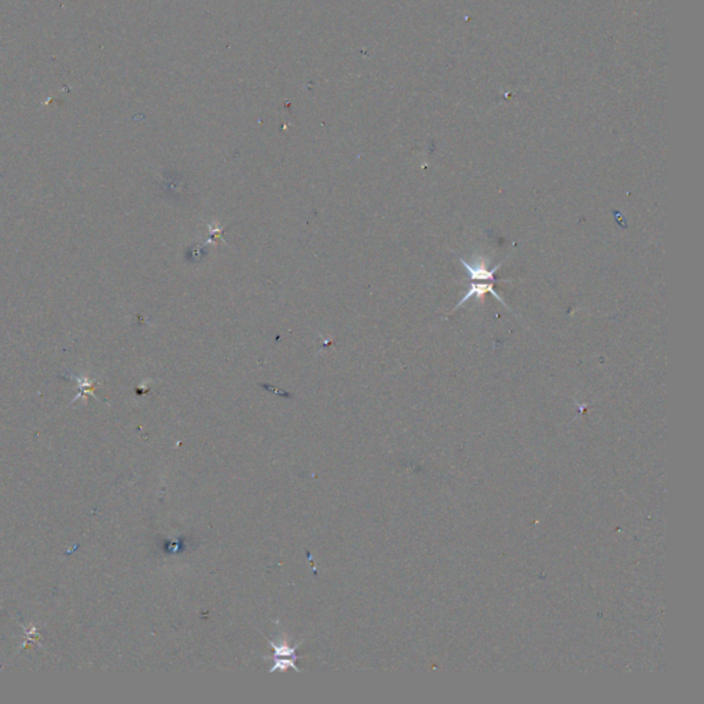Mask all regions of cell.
Listing matches in <instances>:
<instances>
[{
    "label": "cell",
    "instance_id": "6da1fadb",
    "mask_svg": "<svg viewBox=\"0 0 704 704\" xmlns=\"http://www.w3.org/2000/svg\"><path fill=\"white\" fill-rule=\"evenodd\" d=\"M460 262L463 264V267L466 268L468 274H469V278L473 282L484 281V282H494L495 281V273L497 270L503 266V263H498L495 267H490V262L491 259L485 258V256H480L478 259H473L472 263H468L463 258H460Z\"/></svg>",
    "mask_w": 704,
    "mask_h": 704
},
{
    "label": "cell",
    "instance_id": "7a4b0ae2",
    "mask_svg": "<svg viewBox=\"0 0 704 704\" xmlns=\"http://www.w3.org/2000/svg\"><path fill=\"white\" fill-rule=\"evenodd\" d=\"M270 645L274 648V666L270 668V673H275L277 670H281V671H285L288 668H293L296 670L298 673H300L299 667L296 666V661H298V655H296V649L299 648V645L302 644L298 643L295 646H289V645H275L273 641L268 640Z\"/></svg>",
    "mask_w": 704,
    "mask_h": 704
},
{
    "label": "cell",
    "instance_id": "3957f363",
    "mask_svg": "<svg viewBox=\"0 0 704 704\" xmlns=\"http://www.w3.org/2000/svg\"><path fill=\"white\" fill-rule=\"evenodd\" d=\"M487 293H491V295H493V296H494L498 302L503 304V307L509 308V307L506 305V303L503 302V299H501V296L495 292L494 282H484V283H476V282H472V283H471V286H469V289H468V292H466V295H465L463 299L460 300V303L454 307V310H453V311H456L457 308H460V307L463 305L465 303L468 302L471 298H478V299H482V298H484Z\"/></svg>",
    "mask_w": 704,
    "mask_h": 704
}]
</instances>
